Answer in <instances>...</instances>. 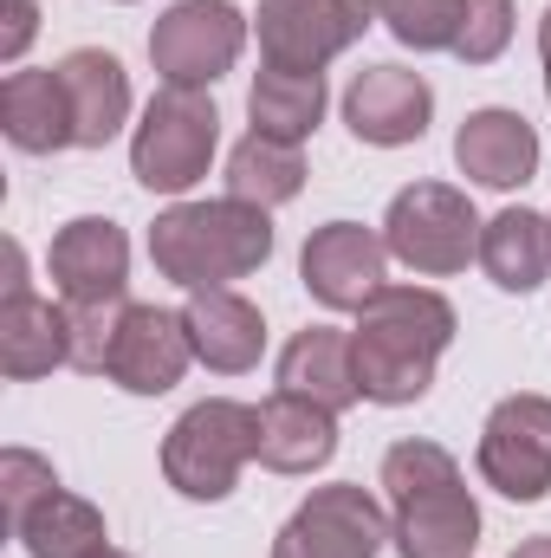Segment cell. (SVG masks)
I'll return each instance as SVG.
<instances>
[{"label": "cell", "instance_id": "obj_8", "mask_svg": "<svg viewBox=\"0 0 551 558\" xmlns=\"http://www.w3.org/2000/svg\"><path fill=\"white\" fill-rule=\"evenodd\" d=\"M377 20V0H260V52L279 72H318L357 46Z\"/></svg>", "mask_w": 551, "mask_h": 558}, {"label": "cell", "instance_id": "obj_10", "mask_svg": "<svg viewBox=\"0 0 551 558\" xmlns=\"http://www.w3.org/2000/svg\"><path fill=\"white\" fill-rule=\"evenodd\" d=\"M480 474L506 500L551 494V397H506L480 428Z\"/></svg>", "mask_w": 551, "mask_h": 558}, {"label": "cell", "instance_id": "obj_1", "mask_svg": "<svg viewBox=\"0 0 551 558\" xmlns=\"http://www.w3.org/2000/svg\"><path fill=\"white\" fill-rule=\"evenodd\" d=\"M454 338V305L428 286H383L351 331V357H357V390L370 403H415L434 384V364Z\"/></svg>", "mask_w": 551, "mask_h": 558}, {"label": "cell", "instance_id": "obj_31", "mask_svg": "<svg viewBox=\"0 0 551 558\" xmlns=\"http://www.w3.org/2000/svg\"><path fill=\"white\" fill-rule=\"evenodd\" d=\"M539 52H546V92H551V7H546V20H539Z\"/></svg>", "mask_w": 551, "mask_h": 558}, {"label": "cell", "instance_id": "obj_29", "mask_svg": "<svg viewBox=\"0 0 551 558\" xmlns=\"http://www.w3.org/2000/svg\"><path fill=\"white\" fill-rule=\"evenodd\" d=\"M7 7V33H0V59L13 65L20 52H26V39H33V0H0Z\"/></svg>", "mask_w": 551, "mask_h": 558}, {"label": "cell", "instance_id": "obj_30", "mask_svg": "<svg viewBox=\"0 0 551 558\" xmlns=\"http://www.w3.org/2000/svg\"><path fill=\"white\" fill-rule=\"evenodd\" d=\"M513 558H551V533H539V539H519V546H513Z\"/></svg>", "mask_w": 551, "mask_h": 558}, {"label": "cell", "instance_id": "obj_11", "mask_svg": "<svg viewBox=\"0 0 551 558\" xmlns=\"http://www.w3.org/2000/svg\"><path fill=\"white\" fill-rule=\"evenodd\" d=\"M383 267H390V241H377L370 228L357 221H331L305 241V292L331 312H364L377 292H383Z\"/></svg>", "mask_w": 551, "mask_h": 558}, {"label": "cell", "instance_id": "obj_17", "mask_svg": "<svg viewBox=\"0 0 551 558\" xmlns=\"http://www.w3.org/2000/svg\"><path fill=\"white\" fill-rule=\"evenodd\" d=\"M454 162H461V175H474L480 189H519V182H532V169H539V137H532V124L519 118V111H474L467 124H461V137H454Z\"/></svg>", "mask_w": 551, "mask_h": 558}, {"label": "cell", "instance_id": "obj_20", "mask_svg": "<svg viewBox=\"0 0 551 558\" xmlns=\"http://www.w3.org/2000/svg\"><path fill=\"white\" fill-rule=\"evenodd\" d=\"M59 78H65V98H72V124H78V149H105V143L124 131L131 118V78L111 52L98 46H78L59 59Z\"/></svg>", "mask_w": 551, "mask_h": 558}, {"label": "cell", "instance_id": "obj_21", "mask_svg": "<svg viewBox=\"0 0 551 558\" xmlns=\"http://www.w3.org/2000/svg\"><path fill=\"white\" fill-rule=\"evenodd\" d=\"M338 454V416L325 403H305V397H285L260 403V461L273 474H311Z\"/></svg>", "mask_w": 551, "mask_h": 558}, {"label": "cell", "instance_id": "obj_13", "mask_svg": "<svg viewBox=\"0 0 551 558\" xmlns=\"http://www.w3.org/2000/svg\"><path fill=\"white\" fill-rule=\"evenodd\" d=\"M131 279V241L105 215H78L52 234V286L65 305H118Z\"/></svg>", "mask_w": 551, "mask_h": 558}, {"label": "cell", "instance_id": "obj_24", "mask_svg": "<svg viewBox=\"0 0 551 558\" xmlns=\"http://www.w3.org/2000/svg\"><path fill=\"white\" fill-rule=\"evenodd\" d=\"M33 558H98L105 553V513L65 487H52L13 533Z\"/></svg>", "mask_w": 551, "mask_h": 558}, {"label": "cell", "instance_id": "obj_25", "mask_svg": "<svg viewBox=\"0 0 551 558\" xmlns=\"http://www.w3.org/2000/svg\"><path fill=\"white\" fill-rule=\"evenodd\" d=\"M305 189V156L298 143H279V137H241L234 156H228V195L234 202H254V208H279Z\"/></svg>", "mask_w": 551, "mask_h": 558}, {"label": "cell", "instance_id": "obj_7", "mask_svg": "<svg viewBox=\"0 0 551 558\" xmlns=\"http://www.w3.org/2000/svg\"><path fill=\"white\" fill-rule=\"evenodd\" d=\"M241 46H247L241 7H228V0H175L149 33V65L162 72V85L201 92L241 59Z\"/></svg>", "mask_w": 551, "mask_h": 558}, {"label": "cell", "instance_id": "obj_26", "mask_svg": "<svg viewBox=\"0 0 551 558\" xmlns=\"http://www.w3.org/2000/svg\"><path fill=\"white\" fill-rule=\"evenodd\" d=\"M461 7L467 0H377V13L390 20V33L403 46H415V52H454Z\"/></svg>", "mask_w": 551, "mask_h": 558}, {"label": "cell", "instance_id": "obj_5", "mask_svg": "<svg viewBox=\"0 0 551 558\" xmlns=\"http://www.w3.org/2000/svg\"><path fill=\"white\" fill-rule=\"evenodd\" d=\"M215 137H221V118L208 105V92H182V85H162L143 111L137 137H131V169H137L143 189L156 195H182L208 175L215 162Z\"/></svg>", "mask_w": 551, "mask_h": 558}, {"label": "cell", "instance_id": "obj_18", "mask_svg": "<svg viewBox=\"0 0 551 558\" xmlns=\"http://www.w3.org/2000/svg\"><path fill=\"white\" fill-rule=\"evenodd\" d=\"M0 131L13 149L26 156H46V149H72L78 124H72V98H65V78L59 65L46 72H13L0 85Z\"/></svg>", "mask_w": 551, "mask_h": 558}, {"label": "cell", "instance_id": "obj_15", "mask_svg": "<svg viewBox=\"0 0 551 558\" xmlns=\"http://www.w3.org/2000/svg\"><path fill=\"white\" fill-rule=\"evenodd\" d=\"M182 325H188V344H195V357L208 364V371H254L260 364V351H267V318H260V305H247L241 292H228V286H208V292H195L188 305H182Z\"/></svg>", "mask_w": 551, "mask_h": 558}, {"label": "cell", "instance_id": "obj_22", "mask_svg": "<svg viewBox=\"0 0 551 558\" xmlns=\"http://www.w3.org/2000/svg\"><path fill=\"white\" fill-rule=\"evenodd\" d=\"M480 267L500 292H539L551 274V221L532 208H500L480 228Z\"/></svg>", "mask_w": 551, "mask_h": 558}, {"label": "cell", "instance_id": "obj_32", "mask_svg": "<svg viewBox=\"0 0 551 558\" xmlns=\"http://www.w3.org/2000/svg\"><path fill=\"white\" fill-rule=\"evenodd\" d=\"M98 558H124V553H111V546H105V553H98Z\"/></svg>", "mask_w": 551, "mask_h": 558}, {"label": "cell", "instance_id": "obj_3", "mask_svg": "<svg viewBox=\"0 0 551 558\" xmlns=\"http://www.w3.org/2000/svg\"><path fill=\"white\" fill-rule=\"evenodd\" d=\"M383 487H390V513H396L390 539L403 558H474L480 507H474L448 448L396 441L383 454Z\"/></svg>", "mask_w": 551, "mask_h": 558}, {"label": "cell", "instance_id": "obj_27", "mask_svg": "<svg viewBox=\"0 0 551 558\" xmlns=\"http://www.w3.org/2000/svg\"><path fill=\"white\" fill-rule=\"evenodd\" d=\"M52 487H59L52 461H39V454H26V448H7V454H0V507H7V533H20V520H26Z\"/></svg>", "mask_w": 551, "mask_h": 558}, {"label": "cell", "instance_id": "obj_16", "mask_svg": "<svg viewBox=\"0 0 551 558\" xmlns=\"http://www.w3.org/2000/svg\"><path fill=\"white\" fill-rule=\"evenodd\" d=\"M59 364H72V312L13 286L0 299V371L13 384H33Z\"/></svg>", "mask_w": 551, "mask_h": 558}, {"label": "cell", "instance_id": "obj_9", "mask_svg": "<svg viewBox=\"0 0 551 558\" xmlns=\"http://www.w3.org/2000/svg\"><path fill=\"white\" fill-rule=\"evenodd\" d=\"M383 539H390L383 507H377L364 487L338 481V487H318V494L279 526L273 558H377Z\"/></svg>", "mask_w": 551, "mask_h": 558}, {"label": "cell", "instance_id": "obj_12", "mask_svg": "<svg viewBox=\"0 0 551 558\" xmlns=\"http://www.w3.org/2000/svg\"><path fill=\"white\" fill-rule=\"evenodd\" d=\"M195 344H188V325L182 312H162V305H124L118 318V338H111V357H105V377L124 384L131 397H162L182 384Z\"/></svg>", "mask_w": 551, "mask_h": 558}, {"label": "cell", "instance_id": "obj_14", "mask_svg": "<svg viewBox=\"0 0 551 558\" xmlns=\"http://www.w3.org/2000/svg\"><path fill=\"white\" fill-rule=\"evenodd\" d=\"M428 111H434L428 78L421 72H403V65H370L344 92V124L357 131V143H377V149L415 143L428 131Z\"/></svg>", "mask_w": 551, "mask_h": 558}, {"label": "cell", "instance_id": "obj_2", "mask_svg": "<svg viewBox=\"0 0 551 558\" xmlns=\"http://www.w3.org/2000/svg\"><path fill=\"white\" fill-rule=\"evenodd\" d=\"M273 254V221L267 208L254 202H182L169 215H156L149 228V260L156 274L188 286V292H208V286H228V279H247L267 267Z\"/></svg>", "mask_w": 551, "mask_h": 558}, {"label": "cell", "instance_id": "obj_6", "mask_svg": "<svg viewBox=\"0 0 551 558\" xmlns=\"http://www.w3.org/2000/svg\"><path fill=\"white\" fill-rule=\"evenodd\" d=\"M383 241L415 274H461L467 260H480V215H474V202L461 189L415 182V189H403L390 202Z\"/></svg>", "mask_w": 551, "mask_h": 558}, {"label": "cell", "instance_id": "obj_23", "mask_svg": "<svg viewBox=\"0 0 551 558\" xmlns=\"http://www.w3.org/2000/svg\"><path fill=\"white\" fill-rule=\"evenodd\" d=\"M247 111H254V131L279 143H305L325 118V72H279L267 65L247 92Z\"/></svg>", "mask_w": 551, "mask_h": 558}, {"label": "cell", "instance_id": "obj_19", "mask_svg": "<svg viewBox=\"0 0 551 558\" xmlns=\"http://www.w3.org/2000/svg\"><path fill=\"white\" fill-rule=\"evenodd\" d=\"M279 390H285V397H305V403H325L331 416L351 410V403L364 397V390H357L351 331H331V325L298 331V338L279 351Z\"/></svg>", "mask_w": 551, "mask_h": 558}, {"label": "cell", "instance_id": "obj_4", "mask_svg": "<svg viewBox=\"0 0 551 558\" xmlns=\"http://www.w3.org/2000/svg\"><path fill=\"white\" fill-rule=\"evenodd\" d=\"M247 461H260V410L228 397L195 403L162 441V474L188 500H228Z\"/></svg>", "mask_w": 551, "mask_h": 558}, {"label": "cell", "instance_id": "obj_28", "mask_svg": "<svg viewBox=\"0 0 551 558\" xmlns=\"http://www.w3.org/2000/svg\"><path fill=\"white\" fill-rule=\"evenodd\" d=\"M513 39V0H467L461 7V33H454V59L467 65H493Z\"/></svg>", "mask_w": 551, "mask_h": 558}]
</instances>
